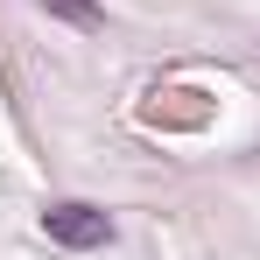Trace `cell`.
<instances>
[{
	"label": "cell",
	"instance_id": "obj_2",
	"mask_svg": "<svg viewBox=\"0 0 260 260\" xmlns=\"http://www.w3.org/2000/svg\"><path fill=\"white\" fill-rule=\"evenodd\" d=\"M43 14H56V21H71V28H99L106 14H99V0H36Z\"/></svg>",
	"mask_w": 260,
	"mask_h": 260
},
{
	"label": "cell",
	"instance_id": "obj_1",
	"mask_svg": "<svg viewBox=\"0 0 260 260\" xmlns=\"http://www.w3.org/2000/svg\"><path fill=\"white\" fill-rule=\"evenodd\" d=\"M43 232L56 239V246H78V253H85V246H106V239H113V218L99 211V204L63 197V204H49V211H43Z\"/></svg>",
	"mask_w": 260,
	"mask_h": 260
}]
</instances>
